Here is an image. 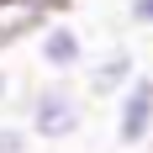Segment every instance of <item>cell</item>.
Wrapping results in <instances>:
<instances>
[{
    "mask_svg": "<svg viewBox=\"0 0 153 153\" xmlns=\"http://www.w3.org/2000/svg\"><path fill=\"white\" fill-rule=\"evenodd\" d=\"M116 143L122 148H148L153 143V74H137L116 95Z\"/></svg>",
    "mask_w": 153,
    "mask_h": 153,
    "instance_id": "obj_3",
    "label": "cell"
},
{
    "mask_svg": "<svg viewBox=\"0 0 153 153\" xmlns=\"http://www.w3.org/2000/svg\"><path fill=\"white\" fill-rule=\"evenodd\" d=\"M0 5H5V0H0Z\"/></svg>",
    "mask_w": 153,
    "mask_h": 153,
    "instance_id": "obj_9",
    "label": "cell"
},
{
    "mask_svg": "<svg viewBox=\"0 0 153 153\" xmlns=\"http://www.w3.org/2000/svg\"><path fill=\"white\" fill-rule=\"evenodd\" d=\"M127 21L137 32H153V0H127Z\"/></svg>",
    "mask_w": 153,
    "mask_h": 153,
    "instance_id": "obj_6",
    "label": "cell"
},
{
    "mask_svg": "<svg viewBox=\"0 0 153 153\" xmlns=\"http://www.w3.org/2000/svg\"><path fill=\"white\" fill-rule=\"evenodd\" d=\"M37 63H42L53 79H69V74H79L85 63H90V48H85V32L74 27V21H63V16H53L37 37Z\"/></svg>",
    "mask_w": 153,
    "mask_h": 153,
    "instance_id": "obj_2",
    "label": "cell"
},
{
    "mask_svg": "<svg viewBox=\"0 0 153 153\" xmlns=\"http://www.w3.org/2000/svg\"><path fill=\"white\" fill-rule=\"evenodd\" d=\"M137 53L127 42H111L106 53H95L90 63H85V95H95V100H116V95L137 79Z\"/></svg>",
    "mask_w": 153,
    "mask_h": 153,
    "instance_id": "obj_4",
    "label": "cell"
},
{
    "mask_svg": "<svg viewBox=\"0 0 153 153\" xmlns=\"http://www.w3.org/2000/svg\"><path fill=\"white\" fill-rule=\"evenodd\" d=\"M11 95V74H5V63H0V100Z\"/></svg>",
    "mask_w": 153,
    "mask_h": 153,
    "instance_id": "obj_7",
    "label": "cell"
},
{
    "mask_svg": "<svg viewBox=\"0 0 153 153\" xmlns=\"http://www.w3.org/2000/svg\"><path fill=\"white\" fill-rule=\"evenodd\" d=\"M148 153H153V143H148Z\"/></svg>",
    "mask_w": 153,
    "mask_h": 153,
    "instance_id": "obj_8",
    "label": "cell"
},
{
    "mask_svg": "<svg viewBox=\"0 0 153 153\" xmlns=\"http://www.w3.org/2000/svg\"><path fill=\"white\" fill-rule=\"evenodd\" d=\"M85 111H90V95L79 90L74 79H42L21 100L27 132L42 137V143H69L74 132H85Z\"/></svg>",
    "mask_w": 153,
    "mask_h": 153,
    "instance_id": "obj_1",
    "label": "cell"
},
{
    "mask_svg": "<svg viewBox=\"0 0 153 153\" xmlns=\"http://www.w3.org/2000/svg\"><path fill=\"white\" fill-rule=\"evenodd\" d=\"M0 153H32L27 122H0Z\"/></svg>",
    "mask_w": 153,
    "mask_h": 153,
    "instance_id": "obj_5",
    "label": "cell"
}]
</instances>
